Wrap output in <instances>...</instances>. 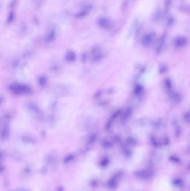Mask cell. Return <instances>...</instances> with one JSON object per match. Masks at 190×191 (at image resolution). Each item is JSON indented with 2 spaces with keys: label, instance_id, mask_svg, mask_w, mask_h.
I'll use <instances>...</instances> for the list:
<instances>
[{
  "label": "cell",
  "instance_id": "cell-2",
  "mask_svg": "<svg viewBox=\"0 0 190 191\" xmlns=\"http://www.w3.org/2000/svg\"><path fill=\"white\" fill-rule=\"evenodd\" d=\"M186 43V38L184 37H178L175 40L176 45L178 46H182L185 45Z\"/></svg>",
  "mask_w": 190,
  "mask_h": 191
},
{
  "label": "cell",
  "instance_id": "cell-4",
  "mask_svg": "<svg viewBox=\"0 0 190 191\" xmlns=\"http://www.w3.org/2000/svg\"><path fill=\"white\" fill-rule=\"evenodd\" d=\"M174 184L176 186H177V187H181L182 184H183V182H182V180L181 179H175L173 182Z\"/></svg>",
  "mask_w": 190,
  "mask_h": 191
},
{
  "label": "cell",
  "instance_id": "cell-5",
  "mask_svg": "<svg viewBox=\"0 0 190 191\" xmlns=\"http://www.w3.org/2000/svg\"><path fill=\"white\" fill-rule=\"evenodd\" d=\"M171 160L176 162V163H177L179 162V159L176 157H171Z\"/></svg>",
  "mask_w": 190,
  "mask_h": 191
},
{
  "label": "cell",
  "instance_id": "cell-3",
  "mask_svg": "<svg viewBox=\"0 0 190 191\" xmlns=\"http://www.w3.org/2000/svg\"><path fill=\"white\" fill-rule=\"evenodd\" d=\"M153 36L151 34H147L143 39V44L145 45H149L152 41Z\"/></svg>",
  "mask_w": 190,
  "mask_h": 191
},
{
  "label": "cell",
  "instance_id": "cell-1",
  "mask_svg": "<svg viewBox=\"0 0 190 191\" xmlns=\"http://www.w3.org/2000/svg\"><path fill=\"white\" fill-rule=\"evenodd\" d=\"M154 174V172L152 169H145L138 170L135 172L136 176L142 179H149L151 178Z\"/></svg>",
  "mask_w": 190,
  "mask_h": 191
},
{
  "label": "cell",
  "instance_id": "cell-6",
  "mask_svg": "<svg viewBox=\"0 0 190 191\" xmlns=\"http://www.w3.org/2000/svg\"><path fill=\"white\" fill-rule=\"evenodd\" d=\"M188 169L190 171V163H189V166H188Z\"/></svg>",
  "mask_w": 190,
  "mask_h": 191
},
{
  "label": "cell",
  "instance_id": "cell-7",
  "mask_svg": "<svg viewBox=\"0 0 190 191\" xmlns=\"http://www.w3.org/2000/svg\"><path fill=\"white\" fill-rule=\"evenodd\" d=\"M137 191V190H132V191Z\"/></svg>",
  "mask_w": 190,
  "mask_h": 191
}]
</instances>
